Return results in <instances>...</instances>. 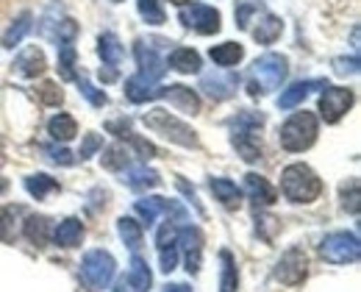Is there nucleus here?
Masks as SVG:
<instances>
[{
    "mask_svg": "<svg viewBox=\"0 0 361 292\" xmlns=\"http://www.w3.org/2000/svg\"><path fill=\"white\" fill-rule=\"evenodd\" d=\"M319 253L325 262L331 264H350L356 262L361 253L359 237L353 231H336V234H328L322 245H319Z\"/></svg>",
    "mask_w": 361,
    "mask_h": 292,
    "instance_id": "8",
    "label": "nucleus"
},
{
    "mask_svg": "<svg viewBox=\"0 0 361 292\" xmlns=\"http://www.w3.org/2000/svg\"><path fill=\"white\" fill-rule=\"evenodd\" d=\"M170 3H176V6H183V3H186V0H170Z\"/></svg>",
    "mask_w": 361,
    "mask_h": 292,
    "instance_id": "50",
    "label": "nucleus"
},
{
    "mask_svg": "<svg viewBox=\"0 0 361 292\" xmlns=\"http://www.w3.org/2000/svg\"><path fill=\"white\" fill-rule=\"evenodd\" d=\"M223 262V276H220V292H236L239 290V273H236V259L231 250L220 253Z\"/></svg>",
    "mask_w": 361,
    "mask_h": 292,
    "instance_id": "32",
    "label": "nucleus"
},
{
    "mask_svg": "<svg viewBox=\"0 0 361 292\" xmlns=\"http://www.w3.org/2000/svg\"><path fill=\"white\" fill-rule=\"evenodd\" d=\"M353 90H345V87H325V92L319 95V114L325 123H339L350 106H353Z\"/></svg>",
    "mask_w": 361,
    "mask_h": 292,
    "instance_id": "11",
    "label": "nucleus"
},
{
    "mask_svg": "<svg viewBox=\"0 0 361 292\" xmlns=\"http://www.w3.org/2000/svg\"><path fill=\"white\" fill-rule=\"evenodd\" d=\"M176 240H178V223L173 217H167V223L159 229L156 245H159V250H167V248H176Z\"/></svg>",
    "mask_w": 361,
    "mask_h": 292,
    "instance_id": "38",
    "label": "nucleus"
},
{
    "mask_svg": "<svg viewBox=\"0 0 361 292\" xmlns=\"http://www.w3.org/2000/svg\"><path fill=\"white\" fill-rule=\"evenodd\" d=\"M317 117L312 111H295L281 126V147L289 153H303L314 145L317 140Z\"/></svg>",
    "mask_w": 361,
    "mask_h": 292,
    "instance_id": "5",
    "label": "nucleus"
},
{
    "mask_svg": "<svg viewBox=\"0 0 361 292\" xmlns=\"http://www.w3.org/2000/svg\"><path fill=\"white\" fill-rule=\"evenodd\" d=\"M176 245H180V250H183V262H186L189 276H197L200 262H203V234H200V229H195V226L180 229Z\"/></svg>",
    "mask_w": 361,
    "mask_h": 292,
    "instance_id": "13",
    "label": "nucleus"
},
{
    "mask_svg": "<svg viewBox=\"0 0 361 292\" xmlns=\"http://www.w3.org/2000/svg\"><path fill=\"white\" fill-rule=\"evenodd\" d=\"M262 126H264V117L259 111H242L231 120V142L245 162L262 159V140H259Z\"/></svg>",
    "mask_w": 361,
    "mask_h": 292,
    "instance_id": "2",
    "label": "nucleus"
},
{
    "mask_svg": "<svg viewBox=\"0 0 361 292\" xmlns=\"http://www.w3.org/2000/svg\"><path fill=\"white\" fill-rule=\"evenodd\" d=\"M53 240H56L59 248H75V245H81V240H84V223L78 217L61 220L59 229H56V234H53Z\"/></svg>",
    "mask_w": 361,
    "mask_h": 292,
    "instance_id": "20",
    "label": "nucleus"
},
{
    "mask_svg": "<svg viewBox=\"0 0 361 292\" xmlns=\"http://www.w3.org/2000/svg\"><path fill=\"white\" fill-rule=\"evenodd\" d=\"M117 273V264H114V256L106 253V250H90L81 262V279L87 284V290L100 292L111 284Z\"/></svg>",
    "mask_w": 361,
    "mask_h": 292,
    "instance_id": "7",
    "label": "nucleus"
},
{
    "mask_svg": "<svg viewBox=\"0 0 361 292\" xmlns=\"http://www.w3.org/2000/svg\"><path fill=\"white\" fill-rule=\"evenodd\" d=\"M159 270L161 273H173L176 264H178V248H167V250H159Z\"/></svg>",
    "mask_w": 361,
    "mask_h": 292,
    "instance_id": "42",
    "label": "nucleus"
},
{
    "mask_svg": "<svg viewBox=\"0 0 361 292\" xmlns=\"http://www.w3.org/2000/svg\"><path fill=\"white\" fill-rule=\"evenodd\" d=\"M161 97H167L178 111L183 114H197L200 111V97L195 90H189V87H183V84H173V87H164V92Z\"/></svg>",
    "mask_w": 361,
    "mask_h": 292,
    "instance_id": "15",
    "label": "nucleus"
},
{
    "mask_svg": "<svg viewBox=\"0 0 361 292\" xmlns=\"http://www.w3.org/2000/svg\"><path fill=\"white\" fill-rule=\"evenodd\" d=\"M117 231H120V240L128 245L131 250H139L142 248V240H145V234H142V226L136 223L134 217H120L117 220Z\"/></svg>",
    "mask_w": 361,
    "mask_h": 292,
    "instance_id": "29",
    "label": "nucleus"
},
{
    "mask_svg": "<svg viewBox=\"0 0 361 292\" xmlns=\"http://www.w3.org/2000/svg\"><path fill=\"white\" fill-rule=\"evenodd\" d=\"M264 11L262 0H236V25L239 28H250L253 23V14Z\"/></svg>",
    "mask_w": 361,
    "mask_h": 292,
    "instance_id": "36",
    "label": "nucleus"
},
{
    "mask_svg": "<svg viewBox=\"0 0 361 292\" xmlns=\"http://www.w3.org/2000/svg\"><path fill=\"white\" fill-rule=\"evenodd\" d=\"M281 193L292 203H312L322 193V181L309 164H289L281 173Z\"/></svg>",
    "mask_w": 361,
    "mask_h": 292,
    "instance_id": "3",
    "label": "nucleus"
},
{
    "mask_svg": "<svg viewBox=\"0 0 361 292\" xmlns=\"http://www.w3.org/2000/svg\"><path fill=\"white\" fill-rule=\"evenodd\" d=\"M325 81H298L289 90H283L278 97V109H295L298 103H303L306 97L312 95V90H325Z\"/></svg>",
    "mask_w": 361,
    "mask_h": 292,
    "instance_id": "17",
    "label": "nucleus"
},
{
    "mask_svg": "<svg viewBox=\"0 0 361 292\" xmlns=\"http://www.w3.org/2000/svg\"><path fill=\"white\" fill-rule=\"evenodd\" d=\"M100 147H103V140H100L97 134H87V137H84V145H81V150H78L81 162H84V159H90L92 153H94V150H100Z\"/></svg>",
    "mask_w": 361,
    "mask_h": 292,
    "instance_id": "43",
    "label": "nucleus"
},
{
    "mask_svg": "<svg viewBox=\"0 0 361 292\" xmlns=\"http://www.w3.org/2000/svg\"><path fill=\"white\" fill-rule=\"evenodd\" d=\"M281 31H283V23H281L275 14H264L262 23L253 28V39L262 42V45H272V42L281 37Z\"/></svg>",
    "mask_w": 361,
    "mask_h": 292,
    "instance_id": "26",
    "label": "nucleus"
},
{
    "mask_svg": "<svg viewBox=\"0 0 361 292\" xmlns=\"http://www.w3.org/2000/svg\"><path fill=\"white\" fill-rule=\"evenodd\" d=\"M212 193H214V197L226 206V209H239V197H242V193L236 190V184L231 181V178H212Z\"/></svg>",
    "mask_w": 361,
    "mask_h": 292,
    "instance_id": "25",
    "label": "nucleus"
},
{
    "mask_svg": "<svg viewBox=\"0 0 361 292\" xmlns=\"http://www.w3.org/2000/svg\"><path fill=\"white\" fill-rule=\"evenodd\" d=\"M75 81H78V87H81V92H84V95L90 97V100H92V103H94V106H106V100H109V97L103 95V92H97V90L92 87L90 81H81V78H75Z\"/></svg>",
    "mask_w": 361,
    "mask_h": 292,
    "instance_id": "44",
    "label": "nucleus"
},
{
    "mask_svg": "<svg viewBox=\"0 0 361 292\" xmlns=\"http://www.w3.org/2000/svg\"><path fill=\"white\" fill-rule=\"evenodd\" d=\"M245 193L247 197L256 203V206H270L275 203V190L270 187V181L267 178H262V176H256V173H247L245 176Z\"/></svg>",
    "mask_w": 361,
    "mask_h": 292,
    "instance_id": "18",
    "label": "nucleus"
},
{
    "mask_svg": "<svg viewBox=\"0 0 361 292\" xmlns=\"http://www.w3.org/2000/svg\"><path fill=\"white\" fill-rule=\"evenodd\" d=\"M136 64H139V73L134 78L126 81V95L131 103H145V100H156L161 97L164 87H156L159 78L167 73V61L159 56V50L153 45H147L145 39L136 42Z\"/></svg>",
    "mask_w": 361,
    "mask_h": 292,
    "instance_id": "1",
    "label": "nucleus"
},
{
    "mask_svg": "<svg viewBox=\"0 0 361 292\" xmlns=\"http://www.w3.org/2000/svg\"><path fill=\"white\" fill-rule=\"evenodd\" d=\"M20 214H23L20 206H0V243H14Z\"/></svg>",
    "mask_w": 361,
    "mask_h": 292,
    "instance_id": "28",
    "label": "nucleus"
},
{
    "mask_svg": "<svg viewBox=\"0 0 361 292\" xmlns=\"http://www.w3.org/2000/svg\"><path fill=\"white\" fill-rule=\"evenodd\" d=\"M47 134H50L56 142H70V140L78 134V123H75L70 114H56V117H50V123H47Z\"/></svg>",
    "mask_w": 361,
    "mask_h": 292,
    "instance_id": "23",
    "label": "nucleus"
},
{
    "mask_svg": "<svg viewBox=\"0 0 361 292\" xmlns=\"http://www.w3.org/2000/svg\"><path fill=\"white\" fill-rule=\"evenodd\" d=\"M334 73L336 75H356L359 73V59L356 56H350V59H334Z\"/></svg>",
    "mask_w": 361,
    "mask_h": 292,
    "instance_id": "41",
    "label": "nucleus"
},
{
    "mask_svg": "<svg viewBox=\"0 0 361 292\" xmlns=\"http://www.w3.org/2000/svg\"><path fill=\"white\" fill-rule=\"evenodd\" d=\"M6 190H8V181H6V178H0V195L6 193Z\"/></svg>",
    "mask_w": 361,
    "mask_h": 292,
    "instance_id": "48",
    "label": "nucleus"
},
{
    "mask_svg": "<svg viewBox=\"0 0 361 292\" xmlns=\"http://www.w3.org/2000/svg\"><path fill=\"white\" fill-rule=\"evenodd\" d=\"M242 56H245V48L239 42H223V45L212 48V61L220 67H233L236 61H242Z\"/></svg>",
    "mask_w": 361,
    "mask_h": 292,
    "instance_id": "31",
    "label": "nucleus"
},
{
    "mask_svg": "<svg viewBox=\"0 0 361 292\" xmlns=\"http://www.w3.org/2000/svg\"><path fill=\"white\" fill-rule=\"evenodd\" d=\"M31 11H23L14 23H11V28L3 34V48H14V45H20L23 42V37L31 31Z\"/></svg>",
    "mask_w": 361,
    "mask_h": 292,
    "instance_id": "30",
    "label": "nucleus"
},
{
    "mask_svg": "<svg viewBox=\"0 0 361 292\" xmlns=\"http://www.w3.org/2000/svg\"><path fill=\"white\" fill-rule=\"evenodd\" d=\"M180 25L197 31V34H217L220 31V11L212 8V6H203V3H192V6H180L178 11Z\"/></svg>",
    "mask_w": 361,
    "mask_h": 292,
    "instance_id": "10",
    "label": "nucleus"
},
{
    "mask_svg": "<svg viewBox=\"0 0 361 292\" xmlns=\"http://www.w3.org/2000/svg\"><path fill=\"white\" fill-rule=\"evenodd\" d=\"M167 67L178 70V73H200L203 61H200V53L192 48H176L173 56L167 59Z\"/></svg>",
    "mask_w": 361,
    "mask_h": 292,
    "instance_id": "21",
    "label": "nucleus"
},
{
    "mask_svg": "<svg viewBox=\"0 0 361 292\" xmlns=\"http://www.w3.org/2000/svg\"><path fill=\"white\" fill-rule=\"evenodd\" d=\"M97 53L103 59V70H100V81L103 84H111L117 81V67L123 61V45L114 34H103L100 42H97Z\"/></svg>",
    "mask_w": 361,
    "mask_h": 292,
    "instance_id": "14",
    "label": "nucleus"
},
{
    "mask_svg": "<svg viewBox=\"0 0 361 292\" xmlns=\"http://www.w3.org/2000/svg\"><path fill=\"white\" fill-rule=\"evenodd\" d=\"M239 87V75L231 70H209L200 75V90L212 100H228L231 95H236Z\"/></svg>",
    "mask_w": 361,
    "mask_h": 292,
    "instance_id": "12",
    "label": "nucleus"
},
{
    "mask_svg": "<svg viewBox=\"0 0 361 292\" xmlns=\"http://www.w3.org/2000/svg\"><path fill=\"white\" fill-rule=\"evenodd\" d=\"M159 173L156 170H150L147 164H128L126 170H123V184H128L131 190H150V187H159Z\"/></svg>",
    "mask_w": 361,
    "mask_h": 292,
    "instance_id": "16",
    "label": "nucleus"
},
{
    "mask_svg": "<svg viewBox=\"0 0 361 292\" xmlns=\"http://www.w3.org/2000/svg\"><path fill=\"white\" fill-rule=\"evenodd\" d=\"M342 206H345V212L359 214V181L356 178L350 181V193L342 187Z\"/></svg>",
    "mask_w": 361,
    "mask_h": 292,
    "instance_id": "40",
    "label": "nucleus"
},
{
    "mask_svg": "<svg viewBox=\"0 0 361 292\" xmlns=\"http://www.w3.org/2000/svg\"><path fill=\"white\" fill-rule=\"evenodd\" d=\"M25 190H28V195H34L37 200H42L47 193H56L59 190V181L45 176V173H37V176H28L25 178Z\"/></svg>",
    "mask_w": 361,
    "mask_h": 292,
    "instance_id": "34",
    "label": "nucleus"
},
{
    "mask_svg": "<svg viewBox=\"0 0 361 292\" xmlns=\"http://www.w3.org/2000/svg\"><path fill=\"white\" fill-rule=\"evenodd\" d=\"M14 67H17V73H23L25 78H37V75H42L47 70L45 53L39 48L23 50V53L17 56V61H14Z\"/></svg>",
    "mask_w": 361,
    "mask_h": 292,
    "instance_id": "19",
    "label": "nucleus"
},
{
    "mask_svg": "<svg viewBox=\"0 0 361 292\" xmlns=\"http://www.w3.org/2000/svg\"><path fill=\"white\" fill-rule=\"evenodd\" d=\"M306 276H309V256L303 248H289L275 264V279L286 287H300Z\"/></svg>",
    "mask_w": 361,
    "mask_h": 292,
    "instance_id": "9",
    "label": "nucleus"
},
{
    "mask_svg": "<svg viewBox=\"0 0 361 292\" xmlns=\"http://www.w3.org/2000/svg\"><path fill=\"white\" fill-rule=\"evenodd\" d=\"M128 287L134 292H147L153 287V273H150L147 262L142 256H136V253L131 259V270H128Z\"/></svg>",
    "mask_w": 361,
    "mask_h": 292,
    "instance_id": "22",
    "label": "nucleus"
},
{
    "mask_svg": "<svg viewBox=\"0 0 361 292\" xmlns=\"http://www.w3.org/2000/svg\"><path fill=\"white\" fill-rule=\"evenodd\" d=\"M37 95H39V100H42L45 106H59V103L64 100V92H61L53 81H45V84L37 90Z\"/></svg>",
    "mask_w": 361,
    "mask_h": 292,
    "instance_id": "39",
    "label": "nucleus"
},
{
    "mask_svg": "<svg viewBox=\"0 0 361 292\" xmlns=\"http://www.w3.org/2000/svg\"><path fill=\"white\" fill-rule=\"evenodd\" d=\"M114 292H134V290L128 287V281H120V284H117V290H114Z\"/></svg>",
    "mask_w": 361,
    "mask_h": 292,
    "instance_id": "47",
    "label": "nucleus"
},
{
    "mask_svg": "<svg viewBox=\"0 0 361 292\" xmlns=\"http://www.w3.org/2000/svg\"><path fill=\"white\" fill-rule=\"evenodd\" d=\"M45 153L56 164H73V162H75V156H73L67 147H45Z\"/></svg>",
    "mask_w": 361,
    "mask_h": 292,
    "instance_id": "45",
    "label": "nucleus"
},
{
    "mask_svg": "<svg viewBox=\"0 0 361 292\" xmlns=\"http://www.w3.org/2000/svg\"><path fill=\"white\" fill-rule=\"evenodd\" d=\"M59 75L64 81H75V48L73 42H59Z\"/></svg>",
    "mask_w": 361,
    "mask_h": 292,
    "instance_id": "33",
    "label": "nucleus"
},
{
    "mask_svg": "<svg viewBox=\"0 0 361 292\" xmlns=\"http://www.w3.org/2000/svg\"><path fill=\"white\" fill-rule=\"evenodd\" d=\"M25 237H28V243L37 245V248H45L47 240H50V220L42 217V214H31L28 220H25Z\"/></svg>",
    "mask_w": 361,
    "mask_h": 292,
    "instance_id": "24",
    "label": "nucleus"
},
{
    "mask_svg": "<svg viewBox=\"0 0 361 292\" xmlns=\"http://www.w3.org/2000/svg\"><path fill=\"white\" fill-rule=\"evenodd\" d=\"M142 123L150 128V131H156V134H161L164 140H170V142H176L180 147H197V134L186 126V123H180L178 117H173L167 109H153V111H147L145 117H142Z\"/></svg>",
    "mask_w": 361,
    "mask_h": 292,
    "instance_id": "6",
    "label": "nucleus"
},
{
    "mask_svg": "<svg viewBox=\"0 0 361 292\" xmlns=\"http://www.w3.org/2000/svg\"><path fill=\"white\" fill-rule=\"evenodd\" d=\"M136 6H139V14L145 17V23H150V25L164 23V8L159 0H136Z\"/></svg>",
    "mask_w": 361,
    "mask_h": 292,
    "instance_id": "37",
    "label": "nucleus"
},
{
    "mask_svg": "<svg viewBox=\"0 0 361 292\" xmlns=\"http://www.w3.org/2000/svg\"><path fill=\"white\" fill-rule=\"evenodd\" d=\"M286 73H289L286 56H281V53H264L262 59L253 61V81H250L247 92L253 97L267 95V92L281 87V81L286 78Z\"/></svg>",
    "mask_w": 361,
    "mask_h": 292,
    "instance_id": "4",
    "label": "nucleus"
},
{
    "mask_svg": "<svg viewBox=\"0 0 361 292\" xmlns=\"http://www.w3.org/2000/svg\"><path fill=\"white\" fill-rule=\"evenodd\" d=\"M164 209H167V200H164V197H159V195H150V197L136 200V214H139V217H142V223H147V226H153V223H156V217H159Z\"/></svg>",
    "mask_w": 361,
    "mask_h": 292,
    "instance_id": "27",
    "label": "nucleus"
},
{
    "mask_svg": "<svg viewBox=\"0 0 361 292\" xmlns=\"http://www.w3.org/2000/svg\"><path fill=\"white\" fill-rule=\"evenodd\" d=\"M100 159H103V167H106V170H126V167L131 164V153H128V147H123V145L106 147V153H103Z\"/></svg>",
    "mask_w": 361,
    "mask_h": 292,
    "instance_id": "35",
    "label": "nucleus"
},
{
    "mask_svg": "<svg viewBox=\"0 0 361 292\" xmlns=\"http://www.w3.org/2000/svg\"><path fill=\"white\" fill-rule=\"evenodd\" d=\"M164 292H192V287L189 284H167Z\"/></svg>",
    "mask_w": 361,
    "mask_h": 292,
    "instance_id": "46",
    "label": "nucleus"
},
{
    "mask_svg": "<svg viewBox=\"0 0 361 292\" xmlns=\"http://www.w3.org/2000/svg\"><path fill=\"white\" fill-rule=\"evenodd\" d=\"M3 164H6V156H3V150H0V167H3Z\"/></svg>",
    "mask_w": 361,
    "mask_h": 292,
    "instance_id": "49",
    "label": "nucleus"
}]
</instances>
